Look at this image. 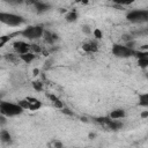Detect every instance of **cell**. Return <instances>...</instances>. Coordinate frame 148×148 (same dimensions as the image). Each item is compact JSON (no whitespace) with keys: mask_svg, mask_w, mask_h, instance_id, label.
<instances>
[{"mask_svg":"<svg viewBox=\"0 0 148 148\" xmlns=\"http://www.w3.org/2000/svg\"><path fill=\"white\" fill-rule=\"evenodd\" d=\"M126 20L132 23H142L148 21V10L147 9H134L127 13Z\"/></svg>","mask_w":148,"mask_h":148,"instance_id":"obj_6","label":"cell"},{"mask_svg":"<svg viewBox=\"0 0 148 148\" xmlns=\"http://www.w3.org/2000/svg\"><path fill=\"white\" fill-rule=\"evenodd\" d=\"M54 147H59V148H61L62 147V143L60 142V141H53V143H52Z\"/></svg>","mask_w":148,"mask_h":148,"instance_id":"obj_30","label":"cell"},{"mask_svg":"<svg viewBox=\"0 0 148 148\" xmlns=\"http://www.w3.org/2000/svg\"><path fill=\"white\" fill-rule=\"evenodd\" d=\"M38 73H39V71H38V69H34V75H37Z\"/></svg>","mask_w":148,"mask_h":148,"instance_id":"obj_33","label":"cell"},{"mask_svg":"<svg viewBox=\"0 0 148 148\" xmlns=\"http://www.w3.org/2000/svg\"><path fill=\"white\" fill-rule=\"evenodd\" d=\"M111 52H112V54H113L114 57L125 59V58L133 57L134 53H135V50L132 49V47H128V46H126V45L113 44V45H112V49H111Z\"/></svg>","mask_w":148,"mask_h":148,"instance_id":"obj_5","label":"cell"},{"mask_svg":"<svg viewBox=\"0 0 148 148\" xmlns=\"http://www.w3.org/2000/svg\"><path fill=\"white\" fill-rule=\"evenodd\" d=\"M125 116H126V112L124 109H114L109 113V117L112 119H123L125 118Z\"/></svg>","mask_w":148,"mask_h":148,"instance_id":"obj_12","label":"cell"},{"mask_svg":"<svg viewBox=\"0 0 148 148\" xmlns=\"http://www.w3.org/2000/svg\"><path fill=\"white\" fill-rule=\"evenodd\" d=\"M12 37H13V35H2V36H0V49L3 47L12 39Z\"/></svg>","mask_w":148,"mask_h":148,"instance_id":"obj_18","label":"cell"},{"mask_svg":"<svg viewBox=\"0 0 148 148\" xmlns=\"http://www.w3.org/2000/svg\"><path fill=\"white\" fill-rule=\"evenodd\" d=\"M27 102H28V110H31V111H36L38 109H40L42 106V102L35 97H25Z\"/></svg>","mask_w":148,"mask_h":148,"instance_id":"obj_10","label":"cell"},{"mask_svg":"<svg viewBox=\"0 0 148 148\" xmlns=\"http://www.w3.org/2000/svg\"><path fill=\"white\" fill-rule=\"evenodd\" d=\"M30 51H32L34 53H39V52L42 51V49H40V46H39V45L31 44V46H30Z\"/></svg>","mask_w":148,"mask_h":148,"instance_id":"obj_25","label":"cell"},{"mask_svg":"<svg viewBox=\"0 0 148 148\" xmlns=\"http://www.w3.org/2000/svg\"><path fill=\"white\" fill-rule=\"evenodd\" d=\"M76 2H79V3H83V5H87V3H89V1L90 0H75Z\"/></svg>","mask_w":148,"mask_h":148,"instance_id":"obj_31","label":"cell"},{"mask_svg":"<svg viewBox=\"0 0 148 148\" xmlns=\"http://www.w3.org/2000/svg\"><path fill=\"white\" fill-rule=\"evenodd\" d=\"M5 59L7 61H10V62H16L17 59H18V54H13V53H6L5 54Z\"/></svg>","mask_w":148,"mask_h":148,"instance_id":"obj_21","label":"cell"},{"mask_svg":"<svg viewBox=\"0 0 148 148\" xmlns=\"http://www.w3.org/2000/svg\"><path fill=\"white\" fill-rule=\"evenodd\" d=\"M134 1L135 0H112V2L118 6H128V5H132Z\"/></svg>","mask_w":148,"mask_h":148,"instance_id":"obj_20","label":"cell"},{"mask_svg":"<svg viewBox=\"0 0 148 148\" xmlns=\"http://www.w3.org/2000/svg\"><path fill=\"white\" fill-rule=\"evenodd\" d=\"M82 31H83L84 34H90V32H91V30H90V28H89L88 25H83V27H82Z\"/></svg>","mask_w":148,"mask_h":148,"instance_id":"obj_29","label":"cell"},{"mask_svg":"<svg viewBox=\"0 0 148 148\" xmlns=\"http://www.w3.org/2000/svg\"><path fill=\"white\" fill-rule=\"evenodd\" d=\"M32 87H34V89L37 90V91H42V90H43V83H42L40 81H34V82H32Z\"/></svg>","mask_w":148,"mask_h":148,"instance_id":"obj_23","label":"cell"},{"mask_svg":"<svg viewBox=\"0 0 148 148\" xmlns=\"http://www.w3.org/2000/svg\"><path fill=\"white\" fill-rule=\"evenodd\" d=\"M1 1H3V2L8 3V5H12V6H17V5L23 3L25 0H1Z\"/></svg>","mask_w":148,"mask_h":148,"instance_id":"obj_22","label":"cell"},{"mask_svg":"<svg viewBox=\"0 0 148 148\" xmlns=\"http://www.w3.org/2000/svg\"><path fill=\"white\" fill-rule=\"evenodd\" d=\"M43 36H44V40L47 43V44H54L57 40H58V35L52 32V31H49V30H44L43 32Z\"/></svg>","mask_w":148,"mask_h":148,"instance_id":"obj_11","label":"cell"},{"mask_svg":"<svg viewBox=\"0 0 148 148\" xmlns=\"http://www.w3.org/2000/svg\"><path fill=\"white\" fill-rule=\"evenodd\" d=\"M47 97H49L50 102H51L57 109H61V108H64V103H62V102L60 101V98L57 97L56 95H53V94H47Z\"/></svg>","mask_w":148,"mask_h":148,"instance_id":"obj_14","label":"cell"},{"mask_svg":"<svg viewBox=\"0 0 148 148\" xmlns=\"http://www.w3.org/2000/svg\"><path fill=\"white\" fill-rule=\"evenodd\" d=\"M7 123V117L0 113V126H3Z\"/></svg>","mask_w":148,"mask_h":148,"instance_id":"obj_26","label":"cell"},{"mask_svg":"<svg viewBox=\"0 0 148 148\" xmlns=\"http://www.w3.org/2000/svg\"><path fill=\"white\" fill-rule=\"evenodd\" d=\"M82 50L87 53H95L98 51V44L96 40H88L82 44Z\"/></svg>","mask_w":148,"mask_h":148,"instance_id":"obj_9","label":"cell"},{"mask_svg":"<svg viewBox=\"0 0 148 148\" xmlns=\"http://www.w3.org/2000/svg\"><path fill=\"white\" fill-rule=\"evenodd\" d=\"M43 32H44V28L42 25H28L18 34L28 39H38L43 36Z\"/></svg>","mask_w":148,"mask_h":148,"instance_id":"obj_4","label":"cell"},{"mask_svg":"<svg viewBox=\"0 0 148 148\" xmlns=\"http://www.w3.org/2000/svg\"><path fill=\"white\" fill-rule=\"evenodd\" d=\"M61 112L62 113H66V114H68V116H73V112H71V110L69 109H67V108H61Z\"/></svg>","mask_w":148,"mask_h":148,"instance_id":"obj_28","label":"cell"},{"mask_svg":"<svg viewBox=\"0 0 148 148\" xmlns=\"http://www.w3.org/2000/svg\"><path fill=\"white\" fill-rule=\"evenodd\" d=\"M148 117V111H143L142 113H141V118H143V119H146Z\"/></svg>","mask_w":148,"mask_h":148,"instance_id":"obj_32","label":"cell"},{"mask_svg":"<svg viewBox=\"0 0 148 148\" xmlns=\"http://www.w3.org/2000/svg\"><path fill=\"white\" fill-rule=\"evenodd\" d=\"M138 65L141 67V68H147L148 67V57H141V58H138Z\"/></svg>","mask_w":148,"mask_h":148,"instance_id":"obj_19","label":"cell"},{"mask_svg":"<svg viewBox=\"0 0 148 148\" xmlns=\"http://www.w3.org/2000/svg\"><path fill=\"white\" fill-rule=\"evenodd\" d=\"M0 140H1L2 142H6V143L10 142V141H12V135H10V133H9L7 130H1V131H0Z\"/></svg>","mask_w":148,"mask_h":148,"instance_id":"obj_15","label":"cell"},{"mask_svg":"<svg viewBox=\"0 0 148 148\" xmlns=\"http://www.w3.org/2000/svg\"><path fill=\"white\" fill-rule=\"evenodd\" d=\"M30 44L23 42V40H16L13 43V49L16 52V54H23L27 52H30Z\"/></svg>","mask_w":148,"mask_h":148,"instance_id":"obj_7","label":"cell"},{"mask_svg":"<svg viewBox=\"0 0 148 148\" xmlns=\"http://www.w3.org/2000/svg\"><path fill=\"white\" fill-rule=\"evenodd\" d=\"M97 124L102 125L105 130H109V131H118L123 127V123L118 119H112L110 118L109 116L106 117H97L94 119Z\"/></svg>","mask_w":148,"mask_h":148,"instance_id":"obj_3","label":"cell"},{"mask_svg":"<svg viewBox=\"0 0 148 148\" xmlns=\"http://www.w3.org/2000/svg\"><path fill=\"white\" fill-rule=\"evenodd\" d=\"M23 111L24 110L20 106L18 103H12V102H6V101L0 102V113L6 117H16L21 114Z\"/></svg>","mask_w":148,"mask_h":148,"instance_id":"obj_1","label":"cell"},{"mask_svg":"<svg viewBox=\"0 0 148 148\" xmlns=\"http://www.w3.org/2000/svg\"><path fill=\"white\" fill-rule=\"evenodd\" d=\"M18 58L22 61H24L25 64H30L36 59V54L34 52H27V53H23V54H18Z\"/></svg>","mask_w":148,"mask_h":148,"instance_id":"obj_13","label":"cell"},{"mask_svg":"<svg viewBox=\"0 0 148 148\" xmlns=\"http://www.w3.org/2000/svg\"><path fill=\"white\" fill-rule=\"evenodd\" d=\"M139 105L147 108L148 106V92L139 94Z\"/></svg>","mask_w":148,"mask_h":148,"instance_id":"obj_16","label":"cell"},{"mask_svg":"<svg viewBox=\"0 0 148 148\" xmlns=\"http://www.w3.org/2000/svg\"><path fill=\"white\" fill-rule=\"evenodd\" d=\"M92 35H94V37H95L96 39H101V38L103 37V32H102L98 28H96V29L92 31Z\"/></svg>","mask_w":148,"mask_h":148,"instance_id":"obj_24","label":"cell"},{"mask_svg":"<svg viewBox=\"0 0 148 148\" xmlns=\"http://www.w3.org/2000/svg\"><path fill=\"white\" fill-rule=\"evenodd\" d=\"M0 22L9 27H18L24 23V18L21 15L7 12H0Z\"/></svg>","mask_w":148,"mask_h":148,"instance_id":"obj_2","label":"cell"},{"mask_svg":"<svg viewBox=\"0 0 148 148\" xmlns=\"http://www.w3.org/2000/svg\"><path fill=\"white\" fill-rule=\"evenodd\" d=\"M28 3H31L37 13H45L51 9V5L39 1V0H28Z\"/></svg>","mask_w":148,"mask_h":148,"instance_id":"obj_8","label":"cell"},{"mask_svg":"<svg viewBox=\"0 0 148 148\" xmlns=\"http://www.w3.org/2000/svg\"><path fill=\"white\" fill-rule=\"evenodd\" d=\"M77 17H79V15H77V13H76L75 10H71V12H68V13L66 14V21L69 22V23L75 22V21L77 20Z\"/></svg>","mask_w":148,"mask_h":148,"instance_id":"obj_17","label":"cell"},{"mask_svg":"<svg viewBox=\"0 0 148 148\" xmlns=\"http://www.w3.org/2000/svg\"><path fill=\"white\" fill-rule=\"evenodd\" d=\"M123 39H124L125 42H130V40H133V37H132V35L125 34V35H123Z\"/></svg>","mask_w":148,"mask_h":148,"instance_id":"obj_27","label":"cell"}]
</instances>
